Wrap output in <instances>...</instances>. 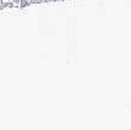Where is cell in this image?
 <instances>
[{
  "label": "cell",
  "instance_id": "6da1fadb",
  "mask_svg": "<svg viewBox=\"0 0 131 130\" xmlns=\"http://www.w3.org/2000/svg\"><path fill=\"white\" fill-rule=\"evenodd\" d=\"M29 4H30L29 0H19V6H21V7H26V6H28Z\"/></svg>",
  "mask_w": 131,
  "mask_h": 130
},
{
  "label": "cell",
  "instance_id": "7a4b0ae2",
  "mask_svg": "<svg viewBox=\"0 0 131 130\" xmlns=\"http://www.w3.org/2000/svg\"><path fill=\"white\" fill-rule=\"evenodd\" d=\"M62 1H63V0H62Z\"/></svg>",
  "mask_w": 131,
  "mask_h": 130
}]
</instances>
